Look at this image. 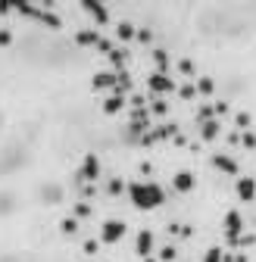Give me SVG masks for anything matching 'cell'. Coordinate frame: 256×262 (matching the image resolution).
Wrapping results in <instances>:
<instances>
[{"label":"cell","instance_id":"1","mask_svg":"<svg viewBox=\"0 0 256 262\" xmlns=\"http://www.w3.org/2000/svg\"><path fill=\"white\" fill-rule=\"evenodd\" d=\"M125 193L135 203V209H156V206L166 203V190L156 181H132L125 187Z\"/></svg>","mask_w":256,"mask_h":262},{"label":"cell","instance_id":"2","mask_svg":"<svg viewBox=\"0 0 256 262\" xmlns=\"http://www.w3.org/2000/svg\"><path fill=\"white\" fill-rule=\"evenodd\" d=\"M13 10H16L19 16H28V19H35V22H41V25H50V28H59V25H62V19H59L56 13L38 10L35 4H28V0H16V4H13Z\"/></svg>","mask_w":256,"mask_h":262},{"label":"cell","instance_id":"3","mask_svg":"<svg viewBox=\"0 0 256 262\" xmlns=\"http://www.w3.org/2000/svg\"><path fill=\"white\" fill-rule=\"evenodd\" d=\"M222 234H225V241H228L231 247H234L238 237L244 234V219H241L238 209H228V212H225V219H222Z\"/></svg>","mask_w":256,"mask_h":262},{"label":"cell","instance_id":"4","mask_svg":"<svg viewBox=\"0 0 256 262\" xmlns=\"http://www.w3.org/2000/svg\"><path fill=\"white\" fill-rule=\"evenodd\" d=\"M125 222H119V219H106L103 225H100V244H119L122 237H125Z\"/></svg>","mask_w":256,"mask_h":262},{"label":"cell","instance_id":"5","mask_svg":"<svg viewBox=\"0 0 256 262\" xmlns=\"http://www.w3.org/2000/svg\"><path fill=\"white\" fill-rule=\"evenodd\" d=\"M147 91L150 94H172V91H178V84L172 81V75H163V72H150L147 75Z\"/></svg>","mask_w":256,"mask_h":262},{"label":"cell","instance_id":"6","mask_svg":"<svg viewBox=\"0 0 256 262\" xmlns=\"http://www.w3.org/2000/svg\"><path fill=\"white\" fill-rule=\"evenodd\" d=\"M212 166H216L219 172H225V175H238V172H241L238 159L228 156V153H212Z\"/></svg>","mask_w":256,"mask_h":262},{"label":"cell","instance_id":"7","mask_svg":"<svg viewBox=\"0 0 256 262\" xmlns=\"http://www.w3.org/2000/svg\"><path fill=\"white\" fill-rule=\"evenodd\" d=\"M81 181H97V175H100V159H97V153H88L84 156V166H81Z\"/></svg>","mask_w":256,"mask_h":262},{"label":"cell","instance_id":"8","mask_svg":"<svg viewBox=\"0 0 256 262\" xmlns=\"http://www.w3.org/2000/svg\"><path fill=\"white\" fill-rule=\"evenodd\" d=\"M81 10H84L88 16H94V19H97V25H106V22H110V10H106L103 4H94V0H84V4H81Z\"/></svg>","mask_w":256,"mask_h":262},{"label":"cell","instance_id":"9","mask_svg":"<svg viewBox=\"0 0 256 262\" xmlns=\"http://www.w3.org/2000/svg\"><path fill=\"white\" fill-rule=\"evenodd\" d=\"M135 250H138V256H153V231H138V241H135Z\"/></svg>","mask_w":256,"mask_h":262},{"label":"cell","instance_id":"10","mask_svg":"<svg viewBox=\"0 0 256 262\" xmlns=\"http://www.w3.org/2000/svg\"><path fill=\"white\" fill-rule=\"evenodd\" d=\"M94 91H116V72H97L91 78Z\"/></svg>","mask_w":256,"mask_h":262},{"label":"cell","instance_id":"11","mask_svg":"<svg viewBox=\"0 0 256 262\" xmlns=\"http://www.w3.org/2000/svg\"><path fill=\"white\" fill-rule=\"evenodd\" d=\"M75 44H78V47H97V44H100V31H94V28L75 31Z\"/></svg>","mask_w":256,"mask_h":262},{"label":"cell","instance_id":"12","mask_svg":"<svg viewBox=\"0 0 256 262\" xmlns=\"http://www.w3.org/2000/svg\"><path fill=\"white\" fill-rule=\"evenodd\" d=\"M219 135H222V122H219V119H209V122H203V125H200V141L212 144Z\"/></svg>","mask_w":256,"mask_h":262},{"label":"cell","instance_id":"13","mask_svg":"<svg viewBox=\"0 0 256 262\" xmlns=\"http://www.w3.org/2000/svg\"><path fill=\"white\" fill-rule=\"evenodd\" d=\"M194 184H197V178L190 175V172H175V178H172V187H175L178 193H187V190H194Z\"/></svg>","mask_w":256,"mask_h":262},{"label":"cell","instance_id":"14","mask_svg":"<svg viewBox=\"0 0 256 262\" xmlns=\"http://www.w3.org/2000/svg\"><path fill=\"white\" fill-rule=\"evenodd\" d=\"M238 196H241V200H247V203H253L256 200V181L253 178H238Z\"/></svg>","mask_w":256,"mask_h":262},{"label":"cell","instance_id":"15","mask_svg":"<svg viewBox=\"0 0 256 262\" xmlns=\"http://www.w3.org/2000/svg\"><path fill=\"white\" fill-rule=\"evenodd\" d=\"M125 103H128V97H122V94H113L110 100L103 103V113H106V116H116V113H122V110H125Z\"/></svg>","mask_w":256,"mask_h":262},{"label":"cell","instance_id":"16","mask_svg":"<svg viewBox=\"0 0 256 262\" xmlns=\"http://www.w3.org/2000/svg\"><path fill=\"white\" fill-rule=\"evenodd\" d=\"M153 62H156V72L169 75V66H172V56L166 50H153Z\"/></svg>","mask_w":256,"mask_h":262},{"label":"cell","instance_id":"17","mask_svg":"<svg viewBox=\"0 0 256 262\" xmlns=\"http://www.w3.org/2000/svg\"><path fill=\"white\" fill-rule=\"evenodd\" d=\"M106 59H110V66H113V72H125V59H128V50H119V47H116V50H113Z\"/></svg>","mask_w":256,"mask_h":262},{"label":"cell","instance_id":"18","mask_svg":"<svg viewBox=\"0 0 256 262\" xmlns=\"http://www.w3.org/2000/svg\"><path fill=\"white\" fill-rule=\"evenodd\" d=\"M135 35H138V28H135L132 22H119V25H116V38H119V41H132Z\"/></svg>","mask_w":256,"mask_h":262},{"label":"cell","instance_id":"19","mask_svg":"<svg viewBox=\"0 0 256 262\" xmlns=\"http://www.w3.org/2000/svg\"><path fill=\"white\" fill-rule=\"evenodd\" d=\"M194 88H197V94L209 97V94L216 91V81H212V78H197V81H194Z\"/></svg>","mask_w":256,"mask_h":262},{"label":"cell","instance_id":"20","mask_svg":"<svg viewBox=\"0 0 256 262\" xmlns=\"http://www.w3.org/2000/svg\"><path fill=\"white\" fill-rule=\"evenodd\" d=\"M91 212H94V209H91V203H84V200L72 206V219H75V222H78V219H88Z\"/></svg>","mask_w":256,"mask_h":262},{"label":"cell","instance_id":"21","mask_svg":"<svg viewBox=\"0 0 256 262\" xmlns=\"http://www.w3.org/2000/svg\"><path fill=\"white\" fill-rule=\"evenodd\" d=\"M169 113V103L163 100V97H156V100L150 103V116H166Z\"/></svg>","mask_w":256,"mask_h":262},{"label":"cell","instance_id":"22","mask_svg":"<svg viewBox=\"0 0 256 262\" xmlns=\"http://www.w3.org/2000/svg\"><path fill=\"white\" fill-rule=\"evenodd\" d=\"M209 119H216V116H212V103L197 106V125H203V122H209Z\"/></svg>","mask_w":256,"mask_h":262},{"label":"cell","instance_id":"23","mask_svg":"<svg viewBox=\"0 0 256 262\" xmlns=\"http://www.w3.org/2000/svg\"><path fill=\"white\" fill-rule=\"evenodd\" d=\"M222 259H225V250L222 247H209L206 256H203V262H222Z\"/></svg>","mask_w":256,"mask_h":262},{"label":"cell","instance_id":"24","mask_svg":"<svg viewBox=\"0 0 256 262\" xmlns=\"http://www.w3.org/2000/svg\"><path fill=\"white\" fill-rule=\"evenodd\" d=\"M59 231H62V234H75V231H78V222H75L72 215L62 219V222H59Z\"/></svg>","mask_w":256,"mask_h":262},{"label":"cell","instance_id":"25","mask_svg":"<svg viewBox=\"0 0 256 262\" xmlns=\"http://www.w3.org/2000/svg\"><path fill=\"white\" fill-rule=\"evenodd\" d=\"M175 259H178L175 247H163V250H159V262H175Z\"/></svg>","mask_w":256,"mask_h":262},{"label":"cell","instance_id":"26","mask_svg":"<svg viewBox=\"0 0 256 262\" xmlns=\"http://www.w3.org/2000/svg\"><path fill=\"white\" fill-rule=\"evenodd\" d=\"M106 190H110V196H119V193H125V184H122L119 178H110V184H106Z\"/></svg>","mask_w":256,"mask_h":262},{"label":"cell","instance_id":"27","mask_svg":"<svg viewBox=\"0 0 256 262\" xmlns=\"http://www.w3.org/2000/svg\"><path fill=\"white\" fill-rule=\"evenodd\" d=\"M241 144H244L247 150H256V131H244V135H241Z\"/></svg>","mask_w":256,"mask_h":262},{"label":"cell","instance_id":"28","mask_svg":"<svg viewBox=\"0 0 256 262\" xmlns=\"http://www.w3.org/2000/svg\"><path fill=\"white\" fill-rule=\"evenodd\" d=\"M178 94L184 97V100H194V97H197V88H194V84H181V88H178Z\"/></svg>","mask_w":256,"mask_h":262},{"label":"cell","instance_id":"29","mask_svg":"<svg viewBox=\"0 0 256 262\" xmlns=\"http://www.w3.org/2000/svg\"><path fill=\"white\" fill-rule=\"evenodd\" d=\"M234 247H256V234H241Z\"/></svg>","mask_w":256,"mask_h":262},{"label":"cell","instance_id":"30","mask_svg":"<svg viewBox=\"0 0 256 262\" xmlns=\"http://www.w3.org/2000/svg\"><path fill=\"white\" fill-rule=\"evenodd\" d=\"M13 44V31L10 28H0V47H10Z\"/></svg>","mask_w":256,"mask_h":262},{"label":"cell","instance_id":"31","mask_svg":"<svg viewBox=\"0 0 256 262\" xmlns=\"http://www.w3.org/2000/svg\"><path fill=\"white\" fill-rule=\"evenodd\" d=\"M234 125L238 128H250V113H238L234 116Z\"/></svg>","mask_w":256,"mask_h":262},{"label":"cell","instance_id":"32","mask_svg":"<svg viewBox=\"0 0 256 262\" xmlns=\"http://www.w3.org/2000/svg\"><path fill=\"white\" fill-rule=\"evenodd\" d=\"M135 38H138L141 44H150V41H153V31H147V28H138V35H135Z\"/></svg>","mask_w":256,"mask_h":262},{"label":"cell","instance_id":"33","mask_svg":"<svg viewBox=\"0 0 256 262\" xmlns=\"http://www.w3.org/2000/svg\"><path fill=\"white\" fill-rule=\"evenodd\" d=\"M178 69H181L184 75H194V62H190V59H181V62H178Z\"/></svg>","mask_w":256,"mask_h":262},{"label":"cell","instance_id":"34","mask_svg":"<svg viewBox=\"0 0 256 262\" xmlns=\"http://www.w3.org/2000/svg\"><path fill=\"white\" fill-rule=\"evenodd\" d=\"M97 50H103V53L110 56V53H113L116 47H113V41H106V38H100V44H97Z\"/></svg>","mask_w":256,"mask_h":262},{"label":"cell","instance_id":"35","mask_svg":"<svg viewBox=\"0 0 256 262\" xmlns=\"http://www.w3.org/2000/svg\"><path fill=\"white\" fill-rule=\"evenodd\" d=\"M97 247H100V241H88V244H84V253L94 256V253H97Z\"/></svg>","mask_w":256,"mask_h":262},{"label":"cell","instance_id":"36","mask_svg":"<svg viewBox=\"0 0 256 262\" xmlns=\"http://www.w3.org/2000/svg\"><path fill=\"white\" fill-rule=\"evenodd\" d=\"M13 10V4H10V0H0V16H7Z\"/></svg>","mask_w":256,"mask_h":262}]
</instances>
